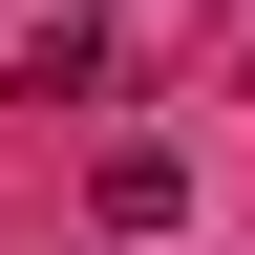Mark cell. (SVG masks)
<instances>
[{"label":"cell","instance_id":"1","mask_svg":"<svg viewBox=\"0 0 255 255\" xmlns=\"http://www.w3.org/2000/svg\"><path fill=\"white\" fill-rule=\"evenodd\" d=\"M85 213H107V234H170V213H191V170H170V149H107V170H85Z\"/></svg>","mask_w":255,"mask_h":255}]
</instances>
